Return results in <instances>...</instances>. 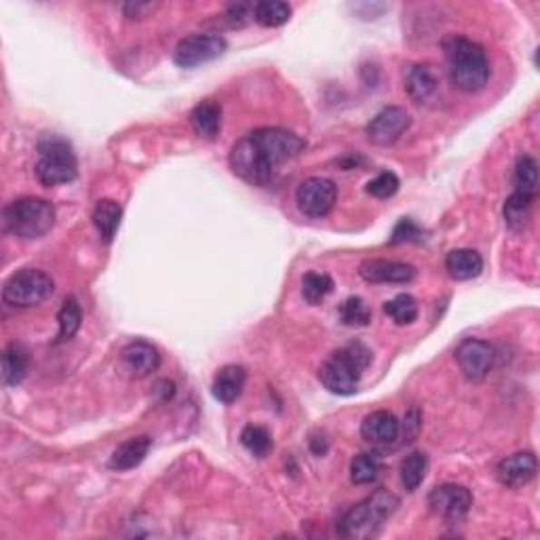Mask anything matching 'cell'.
I'll list each match as a JSON object with an SVG mask.
<instances>
[{
  "label": "cell",
  "instance_id": "1",
  "mask_svg": "<svg viewBox=\"0 0 540 540\" xmlns=\"http://www.w3.org/2000/svg\"><path fill=\"white\" fill-rule=\"evenodd\" d=\"M447 73L454 87L465 93H477L490 81V62L484 47L466 36H447L444 41Z\"/></svg>",
  "mask_w": 540,
  "mask_h": 540
},
{
  "label": "cell",
  "instance_id": "2",
  "mask_svg": "<svg viewBox=\"0 0 540 540\" xmlns=\"http://www.w3.org/2000/svg\"><path fill=\"white\" fill-rule=\"evenodd\" d=\"M397 506H399V498L393 492L380 487L344 513L338 522V535L350 540L378 536L382 525L397 511Z\"/></svg>",
  "mask_w": 540,
  "mask_h": 540
},
{
  "label": "cell",
  "instance_id": "3",
  "mask_svg": "<svg viewBox=\"0 0 540 540\" xmlns=\"http://www.w3.org/2000/svg\"><path fill=\"white\" fill-rule=\"evenodd\" d=\"M372 361V353L361 342H353L331 353L319 369L321 385L334 395H353L359 388L363 369Z\"/></svg>",
  "mask_w": 540,
  "mask_h": 540
},
{
  "label": "cell",
  "instance_id": "4",
  "mask_svg": "<svg viewBox=\"0 0 540 540\" xmlns=\"http://www.w3.org/2000/svg\"><path fill=\"white\" fill-rule=\"evenodd\" d=\"M38 162L34 167L36 178L43 186L70 184L76 180L78 162L73 146L57 133H43L38 140Z\"/></svg>",
  "mask_w": 540,
  "mask_h": 540
},
{
  "label": "cell",
  "instance_id": "5",
  "mask_svg": "<svg viewBox=\"0 0 540 540\" xmlns=\"http://www.w3.org/2000/svg\"><path fill=\"white\" fill-rule=\"evenodd\" d=\"M55 207L38 197H24L5 207L6 231L19 239H41L54 229Z\"/></svg>",
  "mask_w": 540,
  "mask_h": 540
},
{
  "label": "cell",
  "instance_id": "6",
  "mask_svg": "<svg viewBox=\"0 0 540 540\" xmlns=\"http://www.w3.org/2000/svg\"><path fill=\"white\" fill-rule=\"evenodd\" d=\"M54 279L44 270L24 269L9 277L3 288V300L13 309H32L54 294Z\"/></svg>",
  "mask_w": 540,
  "mask_h": 540
},
{
  "label": "cell",
  "instance_id": "7",
  "mask_svg": "<svg viewBox=\"0 0 540 540\" xmlns=\"http://www.w3.org/2000/svg\"><path fill=\"white\" fill-rule=\"evenodd\" d=\"M250 138L272 169L296 159L307 148V142L300 135L281 127H260L250 133Z\"/></svg>",
  "mask_w": 540,
  "mask_h": 540
},
{
  "label": "cell",
  "instance_id": "8",
  "mask_svg": "<svg viewBox=\"0 0 540 540\" xmlns=\"http://www.w3.org/2000/svg\"><path fill=\"white\" fill-rule=\"evenodd\" d=\"M229 162L232 172L251 186L270 184L272 175H275V169L266 162L262 152L258 151L250 135L241 138L237 144L231 148Z\"/></svg>",
  "mask_w": 540,
  "mask_h": 540
},
{
  "label": "cell",
  "instance_id": "9",
  "mask_svg": "<svg viewBox=\"0 0 540 540\" xmlns=\"http://www.w3.org/2000/svg\"><path fill=\"white\" fill-rule=\"evenodd\" d=\"M229 49L224 36L220 34H192L182 38L175 44L173 62L180 68H197L203 66L207 62L218 60L220 55H224V51Z\"/></svg>",
  "mask_w": 540,
  "mask_h": 540
},
{
  "label": "cell",
  "instance_id": "10",
  "mask_svg": "<svg viewBox=\"0 0 540 540\" xmlns=\"http://www.w3.org/2000/svg\"><path fill=\"white\" fill-rule=\"evenodd\" d=\"M473 506V494L458 484H444L433 487L428 494V509L433 515L446 519L447 524H458L468 515Z\"/></svg>",
  "mask_w": 540,
  "mask_h": 540
},
{
  "label": "cell",
  "instance_id": "11",
  "mask_svg": "<svg viewBox=\"0 0 540 540\" xmlns=\"http://www.w3.org/2000/svg\"><path fill=\"white\" fill-rule=\"evenodd\" d=\"M338 199V188L328 178L304 180L296 191V203L304 216L325 218L334 210Z\"/></svg>",
  "mask_w": 540,
  "mask_h": 540
},
{
  "label": "cell",
  "instance_id": "12",
  "mask_svg": "<svg viewBox=\"0 0 540 540\" xmlns=\"http://www.w3.org/2000/svg\"><path fill=\"white\" fill-rule=\"evenodd\" d=\"M457 361L466 380L481 382L490 376L494 368V349L484 340L468 338L458 347Z\"/></svg>",
  "mask_w": 540,
  "mask_h": 540
},
{
  "label": "cell",
  "instance_id": "13",
  "mask_svg": "<svg viewBox=\"0 0 540 540\" xmlns=\"http://www.w3.org/2000/svg\"><path fill=\"white\" fill-rule=\"evenodd\" d=\"M409 114L399 106H388L380 110L369 123L366 133L372 144L376 146H393L395 142L401 140L409 129Z\"/></svg>",
  "mask_w": 540,
  "mask_h": 540
},
{
  "label": "cell",
  "instance_id": "14",
  "mask_svg": "<svg viewBox=\"0 0 540 540\" xmlns=\"http://www.w3.org/2000/svg\"><path fill=\"white\" fill-rule=\"evenodd\" d=\"M536 457L532 452H517L503 458L496 466V479L505 487L517 490V487L528 486L536 477Z\"/></svg>",
  "mask_w": 540,
  "mask_h": 540
},
{
  "label": "cell",
  "instance_id": "15",
  "mask_svg": "<svg viewBox=\"0 0 540 540\" xmlns=\"http://www.w3.org/2000/svg\"><path fill=\"white\" fill-rule=\"evenodd\" d=\"M359 277L368 283H409L416 277V269L393 260H366L359 266Z\"/></svg>",
  "mask_w": 540,
  "mask_h": 540
},
{
  "label": "cell",
  "instance_id": "16",
  "mask_svg": "<svg viewBox=\"0 0 540 540\" xmlns=\"http://www.w3.org/2000/svg\"><path fill=\"white\" fill-rule=\"evenodd\" d=\"M121 361L125 366L127 372H132L138 378H146L152 372H156L161 366V355L151 342L135 340L129 342L121 353Z\"/></svg>",
  "mask_w": 540,
  "mask_h": 540
},
{
  "label": "cell",
  "instance_id": "17",
  "mask_svg": "<svg viewBox=\"0 0 540 540\" xmlns=\"http://www.w3.org/2000/svg\"><path fill=\"white\" fill-rule=\"evenodd\" d=\"M401 427L399 420L395 418V414L387 412V409H378V412L368 414L361 422V437L368 444L374 446H390L395 444V439L399 437Z\"/></svg>",
  "mask_w": 540,
  "mask_h": 540
},
{
  "label": "cell",
  "instance_id": "18",
  "mask_svg": "<svg viewBox=\"0 0 540 540\" xmlns=\"http://www.w3.org/2000/svg\"><path fill=\"white\" fill-rule=\"evenodd\" d=\"M152 447V439L148 435H138V437H132L116 447L113 457L108 460V466L113 471H132V468L140 466L144 463L148 452Z\"/></svg>",
  "mask_w": 540,
  "mask_h": 540
},
{
  "label": "cell",
  "instance_id": "19",
  "mask_svg": "<svg viewBox=\"0 0 540 540\" xmlns=\"http://www.w3.org/2000/svg\"><path fill=\"white\" fill-rule=\"evenodd\" d=\"M245 380H247L245 368L224 366L216 374V378H213L211 393L220 403H226V406H231V403L237 401L241 397V393H243Z\"/></svg>",
  "mask_w": 540,
  "mask_h": 540
},
{
  "label": "cell",
  "instance_id": "20",
  "mask_svg": "<svg viewBox=\"0 0 540 540\" xmlns=\"http://www.w3.org/2000/svg\"><path fill=\"white\" fill-rule=\"evenodd\" d=\"M446 270L457 281H471L484 270V258L475 250H452L446 256Z\"/></svg>",
  "mask_w": 540,
  "mask_h": 540
},
{
  "label": "cell",
  "instance_id": "21",
  "mask_svg": "<svg viewBox=\"0 0 540 540\" xmlns=\"http://www.w3.org/2000/svg\"><path fill=\"white\" fill-rule=\"evenodd\" d=\"M123 220V207L113 199L97 201L93 210V224L103 243H113Z\"/></svg>",
  "mask_w": 540,
  "mask_h": 540
},
{
  "label": "cell",
  "instance_id": "22",
  "mask_svg": "<svg viewBox=\"0 0 540 540\" xmlns=\"http://www.w3.org/2000/svg\"><path fill=\"white\" fill-rule=\"evenodd\" d=\"M191 125L201 138L216 140L222 127V108L213 102L199 103L191 113Z\"/></svg>",
  "mask_w": 540,
  "mask_h": 540
},
{
  "label": "cell",
  "instance_id": "23",
  "mask_svg": "<svg viewBox=\"0 0 540 540\" xmlns=\"http://www.w3.org/2000/svg\"><path fill=\"white\" fill-rule=\"evenodd\" d=\"M28 350L22 344L13 342L3 353V382L5 387H17L28 374Z\"/></svg>",
  "mask_w": 540,
  "mask_h": 540
},
{
  "label": "cell",
  "instance_id": "24",
  "mask_svg": "<svg viewBox=\"0 0 540 540\" xmlns=\"http://www.w3.org/2000/svg\"><path fill=\"white\" fill-rule=\"evenodd\" d=\"M406 89L414 102H427L437 91V78L428 66H412L406 76Z\"/></svg>",
  "mask_w": 540,
  "mask_h": 540
},
{
  "label": "cell",
  "instance_id": "25",
  "mask_svg": "<svg viewBox=\"0 0 540 540\" xmlns=\"http://www.w3.org/2000/svg\"><path fill=\"white\" fill-rule=\"evenodd\" d=\"M382 473V458L376 452H361L357 454L350 463V479L357 486H369L380 477Z\"/></svg>",
  "mask_w": 540,
  "mask_h": 540
},
{
  "label": "cell",
  "instance_id": "26",
  "mask_svg": "<svg viewBox=\"0 0 540 540\" xmlns=\"http://www.w3.org/2000/svg\"><path fill=\"white\" fill-rule=\"evenodd\" d=\"M253 19L264 28H279V25L288 24L291 17V6L281 0H262V3L253 5Z\"/></svg>",
  "mask_w": 540,
  "mask_h": 540
},
{
  "label": "cell",
  "instance_id": "27",
  "mask_svg": "<svg viewBox=\"0 0 540 540\" xmlns=\"http://www.w3.org/2000/svg\"><path fill=\"white\" fill-rule=\"evenodd\" d=\"M428 471V458L427 454L422 452H412L403 458V463L399 466V475H401V484L407 492H416L422 486V481L427 477Z\"/></svg>",
  "mask_w": 540,
  "mask_h": 540
},
{
  "label": "cell",
  "instance_id": "28",
  "mask_svg": "<svg viewBox=\"0 0 540 540\" xmlns=\"http://www.w3.org/2000/svg\"><path fill=\"white\" fill-rule=\"evenodd\" d=\"M538 162L535 156L524 154L517 159L515 165V191L522 194H528V197L536 199L538 197Z\"/></svg>",
  "mask_w": 540,
  "mask_h": 540
},
{
  "label": "cell",
  "instance_id": "29",
  "mask_svg": "<svg viewBox=\"0 0 540 540\" xmlns=\"http://www.w3.org/2000/svg\"><path fill=\"white\" fill-rule=\"evenodd\" d=\"M536 199L528 197V194L513 192L505 203V222L511 226L513 231H524V224L528 222L532 205H535Z\"/></svg>",
  "mask_w": 540,
  "mask_h": 540
},
{
  "label": "cell",
  "instance_id": "30",
  "mask_svg": "<svg viewBox=\"0 0 540 540\" xmlns=\"http://www.w3.org/2000/svg\"><path fill=\"white\" fill-rule=\"evenodd\" d=\"M83 310L81 304L74 296H68L64 300L60 312H57V325H60V340H70L76 336V331L81 329Z\"/></svg>",
  "mask_w": 540,
  "mask_h": 540
},
{
  "label": "cell",
  "instance_id": "31",
  "mask_svg": "<svg viewBox=\"0 0 540 540\" xmlns=\"http://www.w3.org/2000/svg\"><path fill=\"white\" fill-rule=\"evenodd\" d=\"M241 444L253 457L266 458L272 452V435L264 427L247 425L241 433Z\"/></svg>",
  "mask_w": 540,
  "mask_h": 540
},
{
  "label": "cell",
  "instance_id": "32",
  "mask_svg": "<svg viewBox=\"0 0 540 540\" xmlns=\"http://www.w3.org/2000/svg\"><path fill=\"white\" fill-rule=\"evenodd\" d=\"M334 291V279L325 272H309L302 281V296L309 304H321Z\"/></svg>",
  "mask_w": 540,
  "mask_h": 540
},
{
  "label": "cell",
  "instance_id": "33",
  "mask_svg": "<svg viewBox=\"0 0 540 540\" xmlns=\"http://www.w3.org/2000/svg\"><path fill=\"white\" fill-rule=\"evenodd\" d=\"M385 312L397 325H409L418 317V304L409 294H399L385 304Z\"/></svg>",
  "mask_w": 540,
  "mask_h": 540
},
{
  "label": "cell",
  "instance_id": "34",
  "mask_svg": "<svg viewBox=\"0 0 540 540\" xmlns=\"http://www.w3.org/2000/svg\"><path fill=\"white\" fill-rule=\"evenodd\" d=\"M340 319L344 325H350V328H363L372 321V309L361 298L350 296L340 304Z\"/></svg>",
  "mask_w": 540,
  "mask_h": 540
},
{
  "label": "cell",
  "instance_id": "35",
  "mask_svg": "<svg viewBox=\"0 0 540 540\" xmlns=\"http://www.w3.org/2000/svg\"><path fill=\"white\" fill-rule=\"evenodd\" d=\"M399 191V178L393 172H382L372 182H368L366 192L376 199H390Z\"/></svg>",
  "mask_w": 540,
  "mask_h": 540
},
{
  "label": "cell",
  "instance_id": "36",
  "mask_svg": "<svg viewBox=\"0 0 540 540\" xmlns=\"http://www.w3.org/2000/svg\"><path fill=\"white\" fill-rule=\"evenodd\" d=\"M422 241H425V231H422L412 218L399 220V224H397L395 231H393V237H390V243H393V245L422 243Z\"/></svg>",
  "mask_w": 540,
  "mask_h": 540
},
{
  "label": "cell",
  "instance_id": "37",
  "mask_svg": "<svg viewBox=\"0 0 540 540\" xmlns=\"http://www.w3.org/2000/svg\"><path fill=\"white\" fill-rule=\"evenodd\" d=\"M403 441H414L416 437H418L420 428H422V414L418 407H409L407 414L403 416Z\"/></svg>",
  "mask_w": 540,
  "mask_h": 540
},
{
  "label": "cell",
  "instance_id": "38",
  "mask_svg": "<svg viewBox=\"0 0 540 540\" xmlns=\"http://www.w3.org/2000/svg\"><path fill=\"white\" fill-rule=\"evenodd\" d=\"M154 9H159V5H152V3H129V5L123 6V11H125V15L129 19L148 17Z\"/></svg>",
  "mask_w": 540,
  "mask_h": 540
}]
</instances>
